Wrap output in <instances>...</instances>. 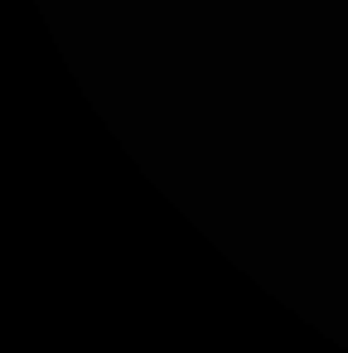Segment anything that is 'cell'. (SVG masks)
I'll use <instances>...</instances> for the list:
<instances>
[]
</instances>
